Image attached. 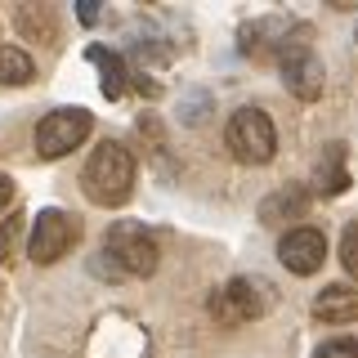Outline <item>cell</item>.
<instances>
[{
	"instance_id": "8",
	"label": "cell",
	"mask_w": 358,
	"mask_h": 358,
	"mask_svg": "<svg viewBox=\"0 0 358 358\" xmlns=\"http://www.w3.org/2000/svg\"><path fill=\"white\" fill-rule=\"evenodd\" d=\"M278 260L287 264V273L309 278L327 260V238H322L318 229H309V224L305 229H291V233H282V242H278Z\"/></svg>"
},
{
	"instance_id": "13",
	"label": "cell",
	"mask_w": 358,
	"mask_h": 358,
	"mask_svg": "<svg viewBox=\"0 0 358 358\" xmlns=\"http://www.w3.org/2000/svg\"><path fill=\"white\" fill-rule=\"evenodd\" d=\"M31 76H36L31 54L18 50V45H0V81H5V85H27Z\"/></svg>"
},
{
	"instance_id": "3",
	"label": "cell",
	"mask_w": 358,
	"mask_h": 358,
	"mask_svg": "<svg viewBox=\"0 0 358 358\" xmlns=\"http://www.w3.org/2000/svg\"><path fill=\"white\" fill-rule=\"evenodd\" d=\"M224 143H229V152L238 157L242 166H264V162H273V152H278V130H273V121H268L264 108H238L229 117Z\"/></svg>"
},
{
	"instance_id": "10",
	"label": "cell",
	"mask_w": 358,
	"mask_h": 358,
	"mask_svg": "<svg viewBox=\"0 0 358 358\" xmlns=\"http://www.w3.org/2000/svg\"><path fill=\"white\" fill-rule=\"evenodd\" d=\"M313 313L322 322H358V291L354 287H322L313 296Z\"/></svg>"
},
{
	"instance_id": "14",
	"label": "cell",
	"mask_w": 358,
	"mask_h": 358,
	"mask_svg": "<svg viewBox=\"0 0 358 358\" xmlns=\"http://www.w3.org/2000/svg\"><path fill=\"white\" fill-rule=\"evenodd\" d=\"M341 264H345V273L358 282V224H350L345 238H341Z\"/></svg>"
},
{
	"instance_id": "9",
	"label": "cell",
	"mask_w": 358,
	"mask_h": 358,
	"mask_svg": "<svg viewBox=\"0 0 358 358\" xmlns=\"http://www.w3.org/2000/svg\"><path fill=\"white\" fill-rule=\"evenodd\" d=\"M305 210H309V193L305 188H278V193H268L260 201V220L264 224H287V220H305Z\"/></svg>"
},
{
	"instance_id": "2",
	"label": "cell",
	"mask_w": 358,
	"mask_h": 358,
	"mask_svg": "<svg viewBox=\"0 0 358 358\" xmlns=\"http://www.w3.org/2000/svg\"><path fill=\"white\" fill-rule=\"evenodd\" d=\"M103 255H108V264L117 268V273L148 278L157 268V260H162V246H157V238L139 220H117L108 229V238H103Z\"/></svg>"
},
{
	"instance_id": "1",
	"label": "cell",
	"mask_w": 358,
	"mask_h": 358,
	"mask_svg": "<svg viewBox=\"0 0 358 358\" xmlns=\"http://www.w3.org/2000/svg\"><path fill=\"white\" fill-rule=\"evenodd\" d=\"M81 184H85V197L99 201V206H126L130 193H134V157H130V148L117 143V139L99 143V148L90 152V162H85Z\"/></svg>"
},
{
	"instance_id": "7",
	"label": "cell",
	"mask_w": 358,
	"mask_h": 358,
	"mask_svg": "<svg viewBox=\"0 0 358 358\" xmlns=\"http://www.w3.org/2000/svg\"><path fill=\"white\" fill-rule=\"evenodd\" d=\"M278 72H282V85L291 90L296 99H305V103H313V99L322 94V59L309 50V45H287L282 54H278Z\"/></svg>"
},
{
	"instance_id": "17",
	"label": "cell",
	"mask_w": 358,
	"mask_h": 358,
	"mask_svg": "<svg viewBox=\"0 0 358 358\" xmlns=\"http://www.w3.org/2000/svg\"><path fill=\"white\" fill-rule=\"evenodd\" d=\"M9 206H14V179H9V175H0V215H5Z\"/></svg>"
},
{
	"instance_id": "12",
	"label": "cell",
	"mask_w": 358,
	"mask_h": 358,
	"mask_svg": "<svg viewBox=\"0 0 358 358\" xmlns=\"http://www.w3.org/2000/svg\"><path fill=\"white\" fill-rule=\"evenodd\" d=\"M313 188H318V193H327V197H336V193H345V188H350V171H345V143H331V148H327V157H322L318 171H313Z\"/></svg>"
},
{
	"instance_id": "6",
	"label": "cell",
	"mask_w": 358,
	"mask_h": 358,
	"mask_svg": "<svg viewBox=\"0 0 358 358\" xmlns=\"http://www.w3.org/2000/svg\"><path fill=\"white\" fill-rule=\"evenodd\" d=\"M90 130H94V117H90L85 108H59V112H50V117H41L36 152L45 157V162L67 157L72 148H81V143L90 139Z\"/></svg>"
},
{
	"instance_id": "4",
	"label": "cell",
	"mask_w": 358,
	"mask_h": 358,
	"mask_svg": "<svg viewBox=\"0 0 358 358\" xmlns=\"http://www.w3.org/2000/svg\"><path fill=\"white\" fill-rule=\"evenodd\" d=\"M268 282L264 278H233L224 291L210 296V318L220 322V327H242V322L251 318H264L268 313Z\"/></svg>"
},
{
	"instance_id": "5",
	"label": "cell",
	"mask_w": 358,
	"mask_h": 358,
	"mask_svg": "<svg viewBox=\"0 0 358 358\" xmlns=\"http://www.w3.org/2000/svg\"><path fill=\"white\" fill-rule=\"evenodd\" d=\"M76 238H81V220L76 215H67V210H59V206L41 210V215L31 220V233H27L31 264H59L63 255L76 246Z\"/></svg>"
},
{
	"instance_id": "18",
	"label": "cell",
	"mask_w": 358,
	"mask_h": 358,
	"mask_svg": "<svg viewBox=\"0 0 358 358\" xmlns=\"http://www.w3.org/2000/svg\"><path fill=\"white\" fill-rule=\"evenodd\" d=\"M76 14H81V22L90 27V22L99 18V0H81V5H76Z\"/></svg>"
},
{
	"instance_id": "15",
	"label": "cell",
	"mask_w": 358,
	"mask_h": 358,
	"mask_svg": "<svg viewBox=\"0 0 358 358\" xmlns=\"http://www.w3.org/2000/svg\"><path fill=\"white\" fill-rule=\"evenodd\" d=\"M313 358H358V341H354V336H336V341L318 345Z\"/></svg>"
},
{
	"instance_id": "16",
	"label": "cell",
	"mask_w": 358,
	"mask_h": 358,
	"mask_svg": "<svg viewBox=\"0 0 358 358\" xmlns=\"http://www.w3.org/2000/svg\"><path fill=\"white\" fill-rule=\"evenodd\" d=\"M18 233H22V215H9L5 224H0V260H9V255H14Z\"/></svg>"
},
{
	"instance_id": "11",
	"label": "cell",
	"mask_w": 358,
	"mask_h": 358,
	"mask_svg": "<svg viewBox=\"0 0 358 358\" xmlns=\"http://www.w3.org/2000/svg\"><path fill=\"white\" fill-rule=\"evenodd\" d=\"M85 59L90 63H94L99 67V72H103V76H99V85H103V94L108 99H121V94H126V63H121V54L117 50H108V45H90V50H85Z\"/></svg>"
}]
</instances>
